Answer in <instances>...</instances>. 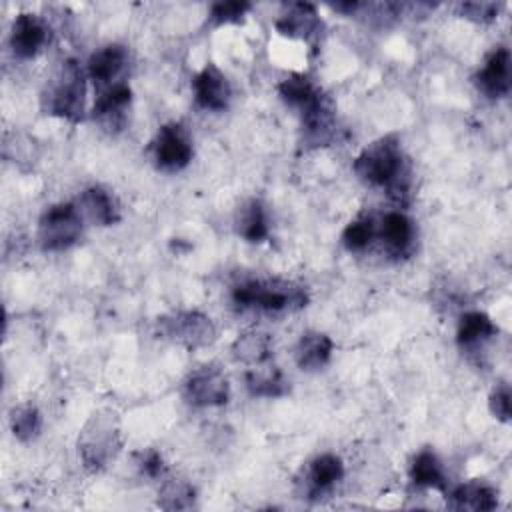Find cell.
Returning <instances> with one entry per match:
<instances>
[{
	"label": "cell",
	"instance_id": "15",
	"mask_svg": "<svg viewBox=\"0 0 512 512\" xmlns=\"http://www.w3.org/2000/svg\"><path fill=\"white\" fill-rule=\"evenodd\" d=\"M378 236L382 238V244L386 252L394 258H402L410 254L414 244V224L404 212H388L380 220Z\"/></svg>",
	"mask_w": 512,
	"mask_h": 512
},
{
	"label": "cell",
	"instance_id": "30",
	"mask_svg": "<svg viewBox=\"0 0 512 512\" xmlns=\"http://www.w3.org/2000/svg\"><path fill=\"white\" fill-rule=\"evenodd\" d=\"M488 410L490 414L500 420V422H510V388L508 384H500L492 390L490 398H488Z\"/></svg>",
	"mask_w": 512,
	"mask_h": 512
},
{
	"label": "cell",
	"instance_id": "19",
	"mask_svg": "<svg viewBox=\"0 0 512 512\" xmlns=\"http://www.w3.org/2000/svg\"><path fill=\"white\" fill-rule=\"evenodd\" d=\"M234 226H236V234L242 236L246 242H252V244L264 242L268 238V218L262 202L256 198L242 202L236 210Z\"/></svg>",
	"mask_w": 512,
	"mask_h": 512
},
{
	"label": "cell",
	"instance_id": "22",
	"mask_svg": "<svg viewBox=\"0 0 512 512\" xmlns=\"http://www.w3.org/2000/svg\"><path fill=\"white\" fill-rule=\"evenodd\" d=\"M278 94L286 104L296 108L298 112H304L312 104H316L324 94L320 88L304 74H290L278 84Z\"/></svg>",
	"mask_w": 512,
	"mask_h": 512
},
{
	"label": "cell",
	"instance_id": "5",
	"mask_svg": "<svg viewBox=\"0 0 512 512\" xmlns=\"http://www.w3.org/2000/svg\"><path fill=\"white\" fill-rule=\"evenodd\" d=\"M82 214L74 202L52 204L38 220V244L46 252H62L82 236Z\"/></svg>",
	"mask_w": 512,
	"mask_h": 512
},
{
	"label": "cell",
	"instance_id": "32",
	"mask_svg": "<svg viewBox=\"0 0 512 512\" xmlns=\"http://www.w3.org/2000/svg\"><path fill=\"white\" fill-rule=\"evenodd\" d=\"M136 464L140 468V472L148 478H158L164 474V460H162V454L154 448H146V450H140L136 454Z\"/></svg>",
	"mask_w": 512,
	"mask_h": 512
},
{
	"label": "cell",
	"instance_id": "16",
	"mask_svg": "<svg viewBox=\"0 0 512 512\" xmlns=\"http://www.w3.org/2000/svg\"><path fill=\"white\" fill-rule=\"evenodd\" d=\"M126 62H128V52L124 46H120V44L102 46L88 58V76L100 88L112 86V84L120 82L116 78L124 70Z\"/></svg>",
	"mask_w": 512,
	"mask_h": 512
},
{
	"label": "cell",
	"instance_id": "10",
	"mask_svg": "<svg viewBox=\"0 0 512 512\" xmlns=\"http://www.w3.org/2000/svg\"><path fill=\"white\" fill-rule=\"evenodd\" d=\"M48 36V26L40 16L32 12H20L14 18L10 30V46L14 56L22 60L34 58L46 46Z\"/></svg>",
	"mask_w": 512,
	"mask_h": 512
},
{
	"label": "cell",
	"instance_id": "28",
	"mask_svg": "<svg viewBox=\"0 0 512 512\" xmlns=\"http://www.w3.org/2000/svg\"><path fill=\"white\" fill-rule=\"evenodd\" d=\"M376 236V226L372 222V218L368 216H362V218H356L352 220L344 232H342V242L344 246L350 250V252H360L364 248L370 246V242L374 240Z\"/></svg>",
	"mask_w": 512,
	"mask_h": 512
},
{
	"label": "cell",
	"instance_id": "3",
	"mask_svg": "<svg viewBox=\"0 0 512 512\" xmlns=\"http://www.w3.org/2000/svg\"><path fill=\"white\" fill-rule=\"evenodd\" d=\"M232 300L240 308H258L264 312H294L308 304V292L298 282L266 278L248 280L234 286Z\"/></svg>",
	"mask_w": 512,
	"mask_h": 512
},
{
	"label": "cell",
	"instance_id": "23",
	"mask_svg": "<svg viewBox=\"0 0 512 512\" xmlns=\"http://www.w3.org/2000/svg\"><path fill=\"white\" fill-rule=\"evenodd\" d=\"M498 334V326L492 322V318L480 310L466 312L460 316L456 340L460 346H476L480 342H486Z\"/></svg>",
	"mask_w": 512,
	"mask_h": 512
},
{
	"label": "cell",
	"instance_id": "27",
	"mask_svg": "<svg viewBox=\"0 0 512 512\" xmlns=\"http://www.w3.org/2000/svg\"><path fill=\"white\" fill-rule=\"evenodd\" d=\"M196 492L186 480H166L158 494V506L164 510H186L194 506Z\"/></svg>",
	"mask_w": 512,
	"mask_h": 512
},
{
	"label": "cell",
	"instance_id": "8",
	"mask_svg": "<svg viewBox=\"0 0 512 512\" xmlns=\"http://www.w3.org/2000/svg\"><path fill=\"white\" fill-rule=\"evenodd\" d=\"M192 142L184 128L176 122L164 124L154 138V160L160 170L178 172L192 160Z\"/></svg>",
	"mask_w": 512,
	"mask_h": 512
},
{
	"label": "cell",
	"instance_id": "17",
	"mask_svg": "<svg viewBox=\"0 0 512 512\" xmlns=\"http://www.w3.org/2000/svg\"><path fill=\"white\" fill-rule=\"evenodd\" d=\"M244 382L248 392L258 398H280L290 390L282 370L268 362L250 366L244 374Z\"/></svg>",
	"mask_w": 512,
	"mask_h": 512
},
{
	"label": "cell",
	"instance_id": "26",
	"mask_svg": "<svg viewBox=\"0 0 512 512\" xmlns=\"http://www.w3.org/2000/svg\"><path fill=\"white\" fill-rule=\"evenodd\" d=\"M12 434L20 442L34 440L42 430V416L34 404H20L10 412Z\"/></svg>",
	"mask_w": 512,
	"mask_h": 512
},
{
	"label": "cell",
	"instance_id": "9",
	"mask_svg": "<svg viewBox=\"0 0 512 512\" xmlns=\"http://www.w3.org/2000/svg\"><path fill=\"white\" fill-rule=\"evenodd\" d=\"M276 30L292 40H316L322 34V20L318 10L310 2H292L284 6V12L274 22Z\"/></svg>",
	"mask_w": 512,
	"mask_h": 512
},
{
	"label": "cell",
	"instance_id": "18",
	"mask_svg": "<svg viewBox=\"0 0 512 512\" xmlns=\"http://www.w3.org/2000/svg\"><path fill=\"white\" fill-rule=\"evenodd\" d=\"M332 350H334V342L328 334L306 332V334H302V338L298 340L296 350H294L296 364L306 372L320 370L330 362Z\"/></svg>",
	"mask_w": 512,
	"mask_h": 512
},
{
	"label": "cell",
	"instance_id": "25",
	"mask_svg": "<svg viewBox=\"0 0 512 512\" xmlns=\"http://www.w3.org/2000/svg\"><path fill=\"white\" fill-rule=\"evenodd\" d=\"M410 478L416 486L424 488H434L444 492L446 490V476L442 470V464L438 456L430 450H422L414 456L410 464Z\"/></svg>",
	"mask_w": 512,
	"mask_h": 512
},
{
	"label": "cell",
	"instance_id": "21",
	"mask_svg": "<svg viewBox=\"0 0 512 512\" xmlns=\"http://www.w3.org/2000/svg\"><path fill=\"white\" fill-rule=\"evenodd\" d=\"M344 476V462L336 454H320L308 464L306 486L308 492L320 494L340 482Z\"/></svg>",
	"mask_w": 512,
	"mask_h": 512
},
{
	"label": "cell",
	"instance_id": "4",
	"mask_svg": "<svg viewBox=\"0 0 512 512\" xmlns=\"http://www.w3.org/2000/svg\"><path fill=\"white\" fill-rule=\"evenodd\" d=\"M120 446V426L112 412H94L78 436L80 460L92 472L106 468L120 452Z\"/></svg>",
	"mask_w": 512,
	"mask_h": 512
},
{
	"label": "cell",
	"instance_id": "31",
	"mask_svg": "<svg viewBox=\"0 0 512 512\" xmlns=\"http://www.w3.org/2000/svg\"><path fill=\"white\" fill-rule=\"evenodd\" d=\"M500 4L496 2H464L460 4V14L474 22H490L498 16Z\"/></svg>",
	"mask_w": 512,
	"mask_h": 512
},
{
	"label": "cell",
	"instance_id": "13",
	"mask_svg": "<svg viewBox=\"0 0 512 512\" xmlns=\"http://www.w3.org/2000/svg\"><path fill=\"white\" fill-rule=\"evenodd\" d=\"M132 100V90L126 82H116L112 86H106L100 90L94 108H92V116L102 122L106 128H120L124 122V112L128 108Z\"/></svg>",
	"mask_w": 512,
	"mask_h": 512
},
{
	"label": "cell",
	"instance_id": "7",
	"mask_svg": "<svg viewBox=\"0 0 512 512\" xmlns=\"http://www.w3.org/2000/svg\"><path fill=\"white\" fill-rule=\"evenodd\" d=\"M184 396L192 406L198 408L224 406L230 400V384L218 366L208 364L188 376L184 384Z\"/></svg>",
	"mask_w": 512,
	"mask_h": 512
},
{
	"label": "cell",
	"instance_id": "29",
	"mask_svg": "<svg viewBox=\"0 0 512 512\" xmlns=\"http://www.w3.org/2000/svg\"><path fill=\"white\" fill-rule=\"evenodd\" d=\"M250 4L248 2H240V0H228V2H216L210 8L208 20L214 26H222V24H240L244 22V16L248 14Z\"/></svg>",
	"mask_w": 512,
	"mask_h": 512
},
{
	"label": "cell",
	"instance_id": "12",
	"mask_svg": "<svg viewBox=\"0 0 512 512\" xmlns=\"http://www.w3.org/2000/svg\"><path fill=\"white\" fill-rule=\"evenodd\" d=\"M476 84L480 92L492 100H500L510 94V52L506 46H498L486 56L482 68L476 74Z\"/></svg>",
	"mask_w": 512,
	"mask_h": 512
},
{
	"label": "cell",
	"instance_id": "11",
	"mask_svg": "<svg viewBox=\"0 0 512 512\" xmlns=\"http://www.w3.org/2000/svg\"><path fill=\"white\" fill-rule=\"evenodd\" d=\"M192 88H194V98L196 104L204 110L210 112H222L228 108L230 96H232V88L228 78L224 76V72L214 66V64H206L192 80Z\"/></svg>",
	"mask_w": 512,
	"mask_h": 512
},
{
	"label": "cell",
	"instance_id": "1",
	"mask_svg": "<svg viewBox=\"0 0 512 512\" xmlns=\"http://www.w3.org/2000/svg\"><path fill=\"white\" fill-rule=\"evenodd\" d=\"M356 176L370 184L388 188L390 194H406L408 180L404 170V154L400 140L392 134L368 144L352 162Z\"/></svg>",
	"mask_w": 512,
	"mask_h": 512
},
{
	"label": "cell",
	"instance_id": "20",
	"mask_svg": "<svg viewBox=\"0 0 512 512\" xmlns=\"http://www.w3.org/2000/svg\"><path fill=\"white\" fill-rule=\"evenodd\" d=\"M450 506L456 510L488 512L498 506V494L492 486L474 480L460 484L450 492Z\"/></svg>",
	"mask_w": 512,
	"mask_h": 512
},
{
	"label": "cell",
	"instance_id": "14",
	"mask_svg": "<svg viewBox=\"0 0 512 512\" xmlns=\"http://www.w3.org/2000/svg\"><path fill=\"white\" fill-rule=\"evenodd\" d=\"M76 206L82 218L96 226H112L120 220V206L116 198L102 186H90L82 190Z\"/></svg>",
	"mask_w": 512,
	"mask_h": 512
},
{
	"label": "cell",
	"instance_id": "2",
	"mask_svg": "<svg viewBox=\"0 0 512 512\" xmlns=\"http://www.w3.org/2000/svg\"><path fill=\"white\" fill-rule=\"evenodd\" d=\"M84 100V72L74 58H66L58 64L42 90V110L68 122H80L84 118Z\"/></svg>",
	"mask_w": 512,
	"mask_h": 512
},
{
	"label": "cell",
	"instance_id": "24",
	"mask_svg": "<svg viewBox=\"0 0 512 512\" xmlns=\"http://www.w3.org/2000/svg\"><path fill=\"white\" fill-rule=\"evenodd\" d=\"M232 354L236 360L248 364V366H256V364H264L270 360L272 356V344H270V336L264 332H244L240 334L234 344H232Z\"/></svg>",
	"mask_w": 512,
	"mask_h": 512
},
{
	"label": "cell",
	"instance_id": "6",
	"mask_svg": "<svg viewBox=\"0 0 512 512\" xmlns=\"http://www.w3.org/2000/svg\"><path fill=\"white\" fill-rule=\"evenodd\" d=\"M158 334L186 348H204L214 342L216 326L198 310H178L158 318Z\"/></svg>",
	"mask_w": 512,
	"mask_h": 512
}]
</instances>
